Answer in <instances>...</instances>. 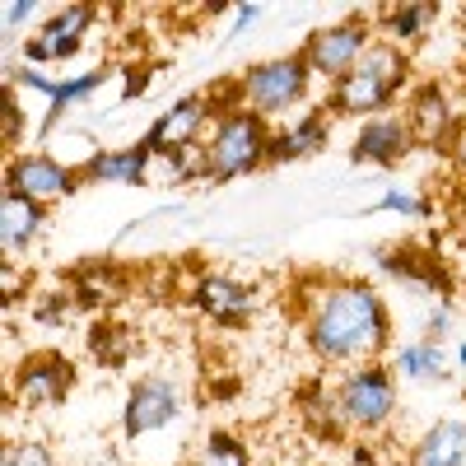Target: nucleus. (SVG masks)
I'll use <instances>...</instances> for the list:
<instances>
[{"instance_id": "obj_1", "label": "nucleus", "mask_w": 466, "mask_h": 466, "mask_svg": "<svg viewBox=\"0 0 466 466\" xmlns=\"http://www.w3.org/2000/svg\"><path fill=\"white\" fill-rule=\"evenodd\" d=\"M299 322L313 360L340 373L382 364L387 350H397L392 308L378 294V285L360 276H322L313 289H299Z\"/></svg>"}, {"instance_id": "obj_2", "label": "nucleus", "mask_w": 466, "mask_h": 466, "mask_svg": "<svg viewBox=\"0 0 466 466\" xmlns=\"http://www.w3.org/2000/svg\"><path fill=\"white\" fill-rule=\"evenodd\" d=\"M406 85H410V52L378 37V43L360 56V66L327 89V112L369 122V116L392 112V103L401 98Z\"/></svg>"}, {"instance_id": "obj_3", "label": "nucleus", "mask_w": 466, "mask_h": 466, "mask_svg": "<svg viewBox=\"0 0 466 466\" xmlns=\"http://www.w3.org/2000/svg\"><path fill=\"white\" fill-rule=\"evenodd\" d=\"M270 136L276 127L266 116L248 112V107H228L219 112L210 131H206V177L210 182H233V177H248L270 168Z\"/></svg>"}, {"instance_id": "obj_4", "label": "nucleus", "mask_w": 466, "mask_h": 466, "mask_svg": "<svg viewBox=\"0 0 466 466\" xmlns=\"http://www.w3.org/2000/svg\"><path fill=\"white\" fill-rule=\"evenodd\" d=\"M233 85H238V103L248 112L266 116V122L276 127L285 116L303 112L308 89H313V70H308L303 52H289V56H270V61L248 66Z\"/></svg>"}, {"instance_id": "obj_5", "label": "nucleus", "mask_w": 466, "mask_h": 466, "mask_svg": "<svg viewBox=\"0 0 466 466\" xmlns=\"http://www.w3.org/2000/svg\"><path fill=\"white\" fill-rule=\"evenodd\" d=\"M397 382H401V378L392 373V364L345 369V373L331 382L345 434H382L387 424L397 420V406H401Z\"/></svg>"}, {"instance_id": "obj_6", "label": "nucleus", "mask_w": 466, "mask_h": 466, "mask_svg": "<svg viewBox=\"0 0 466 466\" xmlns=\"http://www.w3.org/2000/svg\"><path fill=\"white\" fill-rule=\"evenodd\" d=\"M373 43H378L373 15H345V19H336V24L313 28V33L303 37L299 52H303L308 70H313V80H327V89H331L336 80H345V75L360 66V56H364Z\"/></svg>"}, {"instance_id": "obj_7", "label": "nucleus", "mask_w": 466, "mask_h": 466, "mask_svg": "<svg viewBox=\"0 0 466 466\" xmlns=\"http://www.w3.org/2000/svg\"><path fill=\"white\" fill-rule=\"evenodd\" d=\"M75 387V364L56 350H33L10 373V410H52L70 397Z\"/></svg>"}, {"instance_id": "obj_8", "label": "nucleus", "mask_w": 466, "mask_h": 466, "mask_svg": "<svg viewBox=\"0 0 466 466\" xmlns=\"http://www.w3.org/2000/svg\"><path fill=\"white\" fill-rule=\"evenodd\" d=\"M187 410V392L168 378V373H145L131 382V392H127V410H122V434L131 443L149 439V434H159L168 430V424Z\"/></svg>"}, {"instance_id": "obj_9", "label": "nucleus", "mask_w": 466, "mask_h": 466, "mask_svg": "<svg viewBox=\"0 0 466 466\" xmlns=\"http://www.w3.org/2000/svg\"><path fill=\"white\" fill-rule=\"evenodd\" d=\"M85 177L66 168L52 149H28V154H10L5 164V191H15V197L33 201V206H56L66 197H75V187H80Z\"/></svg>"}, {"instance_id": "obj_10", "label": "nucleus", "mask_w": 466, "mask_h": 466, "mask_svg": "<svg viewBox=\"0 0 466 466\" xmlns=\"http://www.w3.org/2000/svg\"><path fill=\"white\" fill-rule=\"evenodd\" d=\"M98 24V5H61L24 37V61L28 66H61L85 47L89 28Z\"/></svg>"}, {"instance_id": "obj_11", "label": "nucleus", "mask_w": 466, "mask_h": 466, "mask_svg": "<svg viewBox=\"0 0 466 466\" xmlns=\"http://www.w3.org/2000/svg\"><path fill=\"white\" fill-rule=\"evenodd\" d=\"M215 122V107L206 94H182L177 103H168L159 116H154V127L145 131V149L149 154H182L191 145H201L206 131Z\"/></svg>"}, {"instance_id": "obj_12", "label": "nucleus", "mask_w": 466, "mask_h": 466, "mask_svg": "<svg viewBox=\"0 0 466 466\" xmlns=\"http://www.w3.org/2000/svg\"><path fill=\"white\" fill-rule=\"evenodd\" d=\"M406 127L415 136V145L424 149H452L457 131H461V116H457V103L443 85H415L410 98H406Z\"/></svg>"}, {"instance_id": "obj_13", "label": "nucleus", "mask_w": 466, "mask_h": 466, "mask_svg": "<svg viewBox=\"0 0 466 466\" xmlns=\"http://www.w3.org/2000/svg\"><path fill=\"white\" fill-rule=\"evenodd\" d=\"M191 303H197V313H201L206 322L238 331V327H248L252 313H257V289L243 285L238 276L206 270V276H197V285H191Z\"/></svg>"}, {"instance_id": "obj_14", "label": "nucleus", "mask_w": 466, "mask_h": 466, "mask_svg": "<svg viewBox=\"0 0 466 466\" xmlns=\"http://www.w3.org/2000/svg\"><path fill=\"white\" fill-rule=\"evenodd\" d=\"M410 149H415V136L406 127V112H382V116L360 122L350 159L369 164V168H397L401 159H410Z\"/></svg>"}, {"instance_id": "obj_15", "label": "nucleus", "mask_w": 466, "mask_h": 466, "mask_svg": "<svg viewBox=\"0 0 466 466\" xmlns=\"http://www.w3.org/2000/svg\"><path fill=\"white\" fill-rule=\"evenodd\" d=\"M373 261H378L392 280H406V285L420 289V294L448 299V289H452L448 266L439 261V252H424V248H415V243H387V248L373 252Z\"/></svg>"}, {"instance_id": "obj_16", "label": "nucleus", "mask_w": 466, "mask_h": 466, "mask_svg": "<svg viewBox=\"0 0 466 466\" xmlns=\"http://www.w3.org/2000/svg\"><path fill=\"white\" fill-rule=\"evenodd\" d=\"M327 140H331V112L327 107H303L299 116L280 122L276 136H270V168L313 159V154L327 149Z\"/></svg>"}, {"instance_id": "obj_17", "label": "nucleus", "mask_w": 466, "mask_h": 466, "mask_svg": "<svg viewBox=\"0 0 466 466\" xmlns=\"http://www.w3.org/2000/svg\"><path fill=\"white\" fill-rule=\"evenodd\" d=\"M43 228H47V210L43 206L15 197V191L0 197V257L5 261H19L37 238H43Z\"/></svg>"}, {"instance_id": "obj_18", "label": "nucleus", "mask_w": 466, "mask_h": 466, "mask_svg": "<svg viewBox=\"0 0 466 466\" xmlns=\"http://www.w3.org/2000/svg\"><path fill=\"white\" fill-rule=\"evenodd\" d=\"M406 466H466V415H443L424 430L410 452Z\"/></svg>"}, {"instance_id": "obj_19", "label": "nucleus", "mask_w": 466, "mask_h": 466, "mask_svg": "<svg viewBox=\"0 0 466 466\" xmlns=\"http://www.w3.org/2000/svg\"><path fill=\"white\" fill-rule=\"evenodd\" d=\"M443 10L430 5V0H406V5H378L373 10V24H378V37H387V43L397 47H415L420 37H430L439 28Z\"/></svg>"}, {"instance_id": "obj_20", "label": "nucleus", "mask_w": 466, "mask_h": 466, "mask_svg": "<svg viewBox=\"0 0 466 466\" xmlns=\"http://www.w3.org/2000/svg\"><path fill=\"white\" fill-rule=\"evenodd\" d=\"M70 294H75V303H85V308H112V303H122L131 294V276L116 261L94 257V261L70 270Z\"/></svg>"}, {"instance_id": "obj_21", "label": "nucleus", "mask_w": 466, "mask_h": 466, "mask_svg": "<svg viewBox=\"0 0 466 466\" xmlns=\"http://www.w3.org/2000/svg\"><path fill=\"white\" fill-rule=\"evenodd\" d=\"M149 164H154V154L145 145H116V149H98V159L80 177L98 187H145Z\"/></svg>"}, {"instance_id": "obj_22", "label": "nucleus", "mask_w": 466, "mask_h": 466, "mask_svg": "<svg viewBox=\"0 0 466 466\" xmlns=\"http://www.w3.org/2000/svg\"><path fill=\"white\" fill-rule=\"evenodd\" d=\"M392 373L401 382H443L452 373L448 355H443V345L430 340V336H415V340H401L392 350Z\"/></svg>"}, {"instance_id": "obj_23", "label": "nucleus", "mask_w": 466, "mask_h": 466, "mask_svg": "<svg viewBox=\"0 0 466 466\" xmlns=\"http://www.w3.org/2000/svg\"><path fill=\"white\" fill-rule=\"evenodd\" d=\"M107 75H112L107 66H94V70H85V75H70V80H61L56 94L47 98V116H43V127H37V136L47 140V136L61 127V116H66L70 107H80L85 98H94V94L107 85Z\"/></svg>"}, {"instance_id": "obj_24", "label": "nucleus", "mask_w": 466, "mask_h": 466, "mask_svg": "<svg viewBox=\"0 0 466 466\" xmlns=\"http://www.w3.org/2000/svg\"><path fill=\"white\" fill-rule=\"evenodd\" d=\"M364 215H406V219H430L434 206L420 197V191H406V187H387L382 197L364 210Z\"/></svg>"}, {"instance_id": "obj_25", "label": "nucleus", "mask_w": 466, "mask_h": 466, "mask_svg": "<svg viewBox=\"0 0 466 466\" xmlns=\"http://www.w3.org/2000/svg\"><path fill=\"white\" fill-rule=\"evenodd\" d=\"M89 350L107 369H116V364H127V355H131V331L122 322H103V327L89 331Z\"/></svg>"}, {"instance_id": "obj_26", "label": "nucleus", "mask_w": 466, "mask_h": 466, "mask_svg": "<svg viewBox=\"0 0 466 466\" xmlns=\"http://www.w3.org/2000/svg\"><path fill=\"white\" fill-rule=\"evenodd\" d=\"M191 466H252V457H248V448L238 439L219 430V434L206 439V448L197 452V461H191Z\"/></svg>"}, {"instance_id": "obj_27", "label": "nucleus", "mask_w": 466, "mask_h": 466, "mask_svg": "<svg viewBox=\"0 0 466 466\" xmlns=\"http://www.w3.org/2000/svg\"><path fill=\"white\" fill-rule=\"evenodd\" d=\"M0 466H56V457L37 439H5L0 443Z\"/></svg>"}, {"instance_id": "obj_28", "label": "nucleus", "mask_w": 466, "mask_h": 466, "mask_svg": "<svg viewBox=\"0 0 466 466\" xmlns=\"http://www.w3.org/2000/svg\"><path fill=\"white\" fill-rule=\"evenodd\" d=\"M0 140H5V149H15L24 140V103L10 80H5V94H0Z\"/></svg>"}, {"instance_id": "obj_29", "label": "nucleus", "mask_w": 466, "mask_h": 466, "mask_svg": "<svg viewBox=\"0 0 466 466\" xmlns=\"http://www.w3.org/2000/svg\"><path fill=\"white\" fill-rule=\"evenodd\" d=\"M420 336H430V340H439V345L452 336V303H448V299H439V308L424 318V331H420Z\"/></svg>"}, {"instance_id": "obj_30", "label": "nucleus", "mask_w": 466, "mask_h": 466, "mask_svg": "<svg viewBox=\"0 0 466 466\" xmlns=\"http://www.w3.org/2000/svg\"><path fill=\"white\" fill-rule=\"evenodd\" d=\"M37 0H5V33H19L24 24H33L37 19Z\"/></svg>"}, {"instance_id": "obj_31", "label": "nucleus", "mask_w": 466, "mask_h": 466, "mask_svg": "<svg viewBox=\"0 0 466 466\" xmlns=\"http://www.w3.org/2000/svg\"><path fill=\"white\" fill-rule=\"evenodd\" d=\"M448 159H452V168L466 177V122H461V131H457V140H452V149H448Z\"/></svg>"}, {"instance_id": "obj_32", "label": "nucleus", "mask_w": 466, "mask_h": 466, "mask_svg": "<svg viewBox=\"0 0 466 466\" xmlns=\"http://www.w3.org/2000/svg\"><path fill=\"white\" fill-rule=\"evenodd\" d=\"M261 19V5H238V19H233V37H238V33H248V24H257Z\"/></svg>"}, {"instance_id": "obj_33", "label": "nucleus", "mask_w": 466, "mask_h": 466, "mask_svg": "<svg viewBox=\"0 0 466 466\" xmlns=\"http://www.w3.org/2000/svg\"><path fill=\"white\" fill-rule=\"evenodd\" d=\"M350 466H378V452L369 443H350Z\"/></svg>"}, {"instance_id": "obj_34", "label": "nucleus", "mask_w": 466, "mask_h": 466, "mask_svg": "<svg viewBox=\"0 0 466 466\" xmlns=\"http://www.w3.org/2000/svg\"><path fill=\"white\" fill-rule=\"evenodd\" d=\"M457 369H466V340L457 345Z\"/></svg>"}]
</instances>
